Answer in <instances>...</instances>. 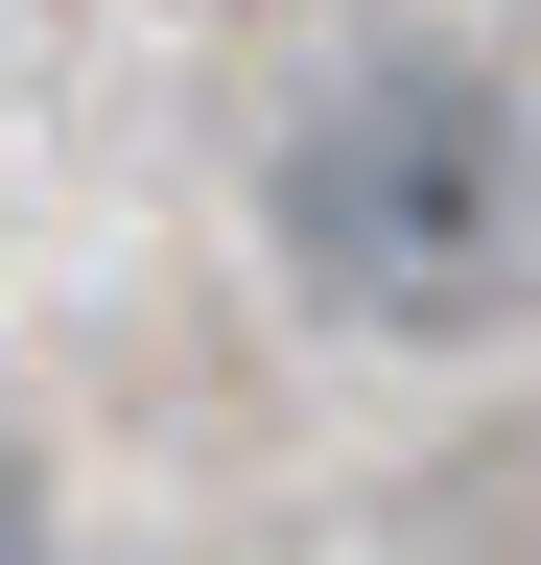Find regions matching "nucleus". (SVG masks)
Listing matches in <instances>:
<instances>
[{
  "label": "nucleus",
  "mask_w": 541,
  "mask_h": 565,
  "mask_svg": "<svg viewBox=\"0 0 541 565\" xmlns=\"http://www.w3.org/2000/svg\"><path fill=\"white\" fill-rule=\"evenodd\" d=\"M259 212H283V282H306V307H354L400 353H470V330L541 307V95L470 71V47H354L283 118Z\"/></svg>",
  "instance_id": "obj_1"
}]
</instances>
